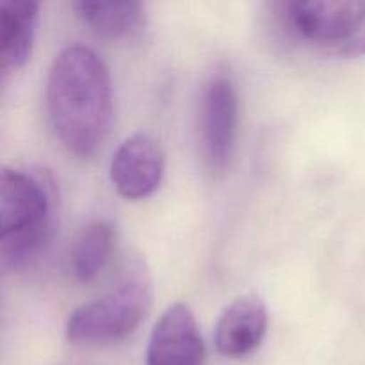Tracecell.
Masks as SVG:
<instances>
[{"mask_svg": "<svg viewBox=\"0 0 365 365\" xmlns=\"http://www.w3.org/2000/svg\"><path fill=\"white\" fill-rule=\"evenodd\" d=\"M45 100L50 127L68 152L88 159L102 148L113 120V86L95 50H61L50 66Z\"/></svg>", "mask_w": 365, "mask_h": 365, "instance_id": "cell-1", "label": "cell"}, {"mask_svg": "<svg viewBox=\"0 0 365 365\" xmlns=\"http://www.w3.org/2000/svg\"><path fill=\"white\" fill-rule=\"evenodd\" d=\"M56 225L52 182L24 170L4 168L0 177V267H27L48 245Z\"/></svg>", "mask_w": 365, "mask_h": 365, "instance_id": "cell-2", "label": "cell"}, {"mask_svg": "<svg viewBox=\"0 0 365 365\" xmlns=\"http://www.w3.org/2000/svg\"><path fill=\"white\" fill-rule=\"evenodd\" d=\"M152 274L143 260H130L98 298L70 314L66 337L75 344L118 342L134 334L152 307Z\"/></svg>", "mask_w": 365, "mask_h": 365, "instance_id": "cell-3", "label": "cell"}, {"mask_svg": "<svg viewBox=\"0 0 365 365\" xmlns=\"http://www.w3.org/2000/svg\"><path fill=\"white\" fill-rule=\"evenodd\" d=\"M280 7L284 24L292 34L334 56H341L365 27L364 0H307Z\"/></svg>", "mask_w": 365, "mask_h": 365, "instance_id": "cell-4", "label": "cell"}, {"mask_svg": "<svg viewBox=\"0 0 365 365\" xmlns=\"http://www.w3.org/2000/svg\"><path fill=\"white\" fill-rule=\"evenodd\" d=\"M198 128L207 168L223 173L234 155L239 128V96L230 75L217 71L203 84Z\"/></svg>", "mask_w": 365, "mask_h": 365, "instance_id": "cell-5", "label": "cell"}, {"mask_svg": "<svg viewBox=\"0 0 365 365\" xmlns=\"http://www.w3.org/2000/svg\"><path fill=\"white\" fill-rule=\"evenodd\" d=\"M166 171V152L150 134L130 135L118 146L110 160V182L118 195L143 200L159 189Z\"/></svg>", "mask_w": 365, "mask_h": 365, "instance_id": "cell-6", "label": "cell"}, {"mask_svg": "<svg viewBox=\"0 0 365 365\" xmlns=\"http://www.w3.org/2000/svg\"><path fill=\"white\" fill-rule=\"evenodd\" d=\"M205 342L185 303L168 307L150 334L146 365H205Z\"/></svg>", "mask_w": 365, "mask_h": 365, "instance_id": "cell-7", "label": "cell"}, {"mask_svg": "<svg viewBox=\"0 0 365 365\" xmlns=\"http://www.w3.org/2000/svg\"><path fill=\"white\" fill-rule=\"evenodd\" d=\"M266 303L255 294L234 299L221 312L214 330L217 353L227 359H242L262 344L267 331Z\"/></svg>", "mask_w": 365, "mask_h": 365, "instance_id": "cell-8", "label": "cell"}, {"mask_svg": "<svg viewBox=\"0 0 365 365\" xmlns=\"http://www.w3.org/2000/svg\"><path fill=\"white\" fill-rule=\"evenodd\" d=\"M39 4L6 0L0 7V70L16 73L27 64L34 48Z\"/></svg>", "mask_w": 365, "mask_h": 365, "instance_id": "cell-9", "label": "cell"}, {"mask_svg": "<svg viewBox=\"0 0 365 365\" xmlns=\"http://www.w3.org/2000/svg\"><path fill=\"white\" fill-rule=\"evenodd\" d=\"M116 246V228L106 220L86 225L71 242L68 271L73 280L89 284L106 269Z\"/></svg>", "mask_w": 365, "mask_h": 365, "instance_id": "cell-10", "label": "cell"}, {"mask_svg": "<svg viewBox=\"0 0 365 365\" xmlns=\"http://www.w3.org/2000/svg\"><path fill=\"white\" fill-rule=\"evenodd\" d=\"M73 9L82 24L88 25L96 36L107 39L130 36L145 20V4L134 0H81L73 4Z\"/></svg>", "mask_w": 365, "mask_h": 365, "instance_id": "cell-11", "label": "cell"}]
</instances>
